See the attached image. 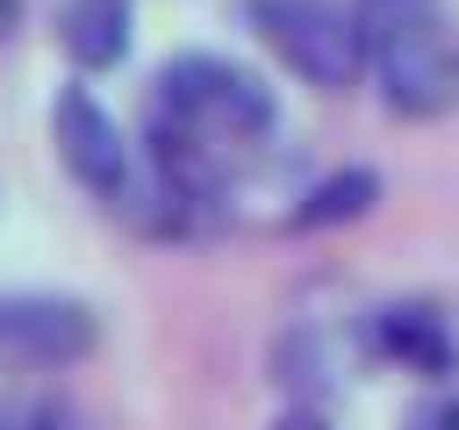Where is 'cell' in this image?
<instances>
[{"label": "cell", "mask_w": 459, "mask_h": 430, "mask_svg": "<svg viewBox=\"0 0 459 430\" xmlns=\"http://www.w3.org/2000/svg\"><path fill=\"white\" fill-rule=\"evenodd\" d=\"M151 129L215 158L222 143H251L273 129V86L230 57H172L151 79Z\"/></svg>", "instance_id": "cell-1"}, {"label": "cell", "mask_w": 459, "mask_h": 430, "mask_svg": "<svg viewBox=\"0 0 459 430\" xmlns=\"http://www.w3.org/2000/svg\"><path fill=\"white\" fill-rule=\"evenodd\" d=\"M373 72H380V100L394 115H445V108H459V22L437 7L430 22L402 29L394 43H380Z\"/></svg>", "instance_id": "cell-2"}, {"label": "cell", "mask_w": 459, "mask_h": 430, "mask_svg": "<svg viewBox=\"0 0 459 430\" xmlns=\"http://www.w3.org/2000/svg\"><path fill=\"white\" fill-rule=\"evenodd\" d=\"M244 7H251V22L265 29V43H273L308 86H351V72L366 64L344 0H244Z\"/></svg>", "instance_id": "cell-3"}, {"label": "cell", "mask_w": 459, "mask_h": 430, "mask_svg": "<svg viewBox=\"0 0 459 430\" xmlns=\"http://www.w3.org/2000/svg\"><path fill=\"white\" fill-rule=\"evenodd\" d=\"M50 136H57V158L72 165L79 186H93V194H108V201L129 194V143H122L115 115H108L86 86H57V100H50Z\"/></svg>", "instance_id": "cell-4"}, {"label": "cell", "mask_w": 459, "mask_h": 430, "mask_svg": "<svg viewBox=\"0 0 459 430\" xmlns=\"http://www.w3.org/2000/svg\"><path fill=\"white\" fill-rule=\"evenodd\" d=\"M93 351V315L72 294H0V358L72 366Z\"/></svg>", "instance_id": "cell-5"}, {"label": "cell", "mask_w": 459, "mask_h": 430, "mask_svg": "<svg viewBox=\"0 0 459 430\" xmlns=\"http://www.w3.org/2000/svg\"><path fill=\"white\" fill-rule=\"evenodd\" d=\"M57 36L79 64H115L129 50V0H65Z\"/></svg>", "instance_id": "cell-6"}, {"label": "cell", "mask_w": 459, "mask_h": 430, "mask_svg": "<svg viewBox=\"0 0 459 430\" xmlns=\"http://www.w3.org/2000/svg\"><path fill=\"white\" fill-rule=\"evenodd\" d=\"M380 344H387L402 366H416V373H445V366H452V330H445V315L423 308V301L380 308Z\"/></svg>", "instance_id": "cell-7"}, {"label": "cell", "mask_w": 459, "mask_h": 430, "mask_svg": "<svg viewBox=\"0 0 459 430\" xmlns=\"http://www.w3.org/2000/svg\"><path fill=\"white\" fill-rule=\"evenodd\" d=\"M373 201H380V172H366V165H344V172H330V179H316V186L301 194V208H294V229L351 222V215H366Z\"/></svg>", "instance_id": "cell-8"}, {"label": "cell", "mask_w": 459, "mask_h": 430, "mask_svg": "<svg viewBox=\"0 0 459 430\" xmlns=\"http://www.w3.org/2000/svg\"><path fill=\"white\" fill-rule=\"evenodd\" d=\"M344 14H351V36H359V57H373V50H380V43H394L402 29L430 22V14H437V0H351Z\"/></svg>", "instance_id": "cell-9"}, {"label": "cell", "mask_w": 459, "mask_h": 430, "mask_svg": "<svg viewBox=\"0 0 459 430\" xmlns=\"http://www.w3.org/2000/svg\"><path fill=\"white\" fill-rule=\"evenodd\" d=\"M22 430H93V423H86V416H79L65 394H43V401L22 416Z\"/></svg>", "instance_id": "cell-10"}, {"label": "cell", "mask_w": 459, "mask_h": 430, "mask_svg": "<svg viewBox=\"0 0 459 430\" xmlns=\"http://www.w3.org/2000/svg\"><path fill=\"white\" fill-rule=\"evenodd\" d=\"M402 430H459V394H430L423 408H409Z\"/></svg>", "instance_id": "cell-11"}, {"label": "cell", "mask_w": 459, "mask_h": 430, "mask_svg": "<svg viewBox=\"0 0 459 430\" xmlns=\"http://www.w3.org/2000/svg\"><path fill=\"white\" fill-rule=\"evenodd\" d=\"M273 430H323V416H308V408H287Z\"/></svg>", "instance_id": "cell-12"}, {"label": "cell", "mask_w": 459, "mask_h": 430, "mask_svg": "<svg viewBox=\"0 0 459 430\" xmlns=\"http://www.w3.org/2000/svg\"><path fill=\"white\" fill-rule=\"evenodd\" d=\"M14 22H22V0H0V36H7Z\"/></svg>", "instance_id": "cell-13"}, {"label": "cell", "mask_w": 459, "mask_h": 430, "mask_svg": "<svg viewBox=\"0 0 459 430\" xmlns=\"http://www.w3.org/2000/svg\"><path fill=\"white\" fill-rule=\"evenodd\" d=\"M0 430H14V423H7V416H0Z\"/></svg>", "instance_id": "cell-14"}]
</instances>
